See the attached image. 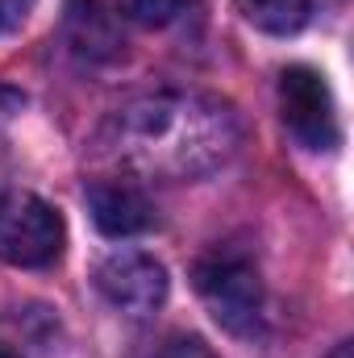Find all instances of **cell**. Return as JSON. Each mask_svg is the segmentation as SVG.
Instances as JSON below:
<instances>
[{
  "label": "cell",
  "mask_w": 354,
  "mask_h": 358,
  "mask_svg": "<svg viewBox=\"0 0 354 358\" xmlns=\"http://www.w3.org/2000/svg\"><path fill=\"white\" fill-rule=\"evenodd\" d=\"M100 146L125 171L155 179H196L221 167L238 146L229 104L200 92H155L113 113Z\"/></svg>",
  "instance_id": "obj_1"
},
{
  "label": "cell",
  "mask_w": 354,
  "mask_h": 358,
  "mask_svg": "<svg viewBox=\"0 0 354 358\" xmlns=\"http://www.w3.org/2000/svg\"><path fill=\"white\" fill-rule=\"evenodd\" d=\"M192 279H196V292L221 329L242 334V338L259 334V325H263V279H259V267L250 263V255L213 250L196 263Z\"/></svg>",
  "instance_id": "obj_2"
},
{
  "label": "cell",
  "mask_w": 354,
  "mask_h": 358,
  "mask_svg": "<svg viewBox=\"0 0 354 358\" xmlns=\"http://www.w3.org/2000/svg\"><path fill=\"white\" fill-rule=\"evenodd\" d=\"M67 246V229L63 217L29 196V192H13L0 200V259L13 267H50L59 263Z\"/></svg>",
  "instance_id": "obj_3"
},
{
  "label": "cell",
  "mask_w": 354,
  "mask_h": 358,
  "mask_svg": "<svg viewBox=\"0 0 354 358\" xmlns=\"http://www.w3.org/2000/svg\"><path fill=\"white\" fill-rule=\"evenodd\" d=\"M279 113H283L288 134L304 150H334L342 142V125H338L330 84L313 67H288L279 76Z\"/></svg>",
  "instance_id": "obj_4"
},
{
  "label": "cell",
  "mask_w": 354,
  "mask_h": 358,
  "mask_svg": "<svg viewBox=\"0 0 354 358\" xmlns=\"http://www.w3.org/2000/svg\"><path fill=\"white\" fill-rule=\"evenodd\" d=\"M96 287L100 296L125 313V317H150L167 300V271L150 255L138 250H117L96 267Z\"/></svg>",
  "instance_id": "obj_5"
},
{
  "label": "cell",
  "mask_w": 354,
  "mask_h": 358,
  "mask_svg": "<svg viewBox=\"0 0 354 358\" xmlns=\"http://www.w3.org/2000/svg\"><path fill=\"white\" fill-rule=\"evenodd\" d=\"M88 213L104 238H129V234H142V229L155 225V208L142 196V187L117 183V179L92 183L88 187Z\"/></svg>",
  "instance_id": "obj_6"
},
{
  "label": "cell",
  "mask_w": 354,
  "mask_h": 358,
  "mask_svg": "<svg viewBox=\"0 0 354 358\" xmlns=\"http://www.w3.org/2000/svg\"><path fill=\"white\" fill-rule=\"evenodd\" d=\"M67 34H71V46L88 59H104L117 50V34L108 25V13L100 8V0H71Z\"/></svg>",
  "instance_id": "obj_7"
},
{
  "label": "cell",
  "mask_w": 354,
  "mask_h": 358,
  "mask_svg": "<svg viewBox=\"0 0 354 358\" xmlns=\"http://www.w3.org/2000/svg\"><path fill=\"white\" fill-rule=\"evenodd\" d=\"M238 13L263 34H296L309 21V0H238Z\"/></svg>",
  "instance_id": "obj_8"
},
{
  "label": "cell",
  "mask_w": 354,
  "mask_h": 358,
  "mask_svg": "<svg viewBox=\"0 0 354 358\" xmlns=\"http://www.w3.org/2000/svg\"><path fill=\"white\" fill-rule=\"evenodd\" d=\"M125 13L138 21V25H171L179 13H187L196 0H121Z\"/></svg>",
  "instance_id": "obj_9"
},
{
  "label": "cell",
  "mask_w": 354,
  "mask_h": 358,
  "mask_svg": "<svg viewBox=\"0 0 354 358\" xmlns=\"http://www.w3.org/2000/svg\"><path fill=\"white\" fill-rule=\"evenodd\" d=\"M155 358H217V355H213V346H208L204 338H196V334H176V338H167V342L159 346Z\"/></svg>",
  "instance_id": "obj_10"
},
{
  "label": "cell",
  "mask_w": 354,
  "mask_h": 358,
  "mask_svg": "<svg viewBox=\"0 0 354 358\" xmlns=\"http://www.w3.org/2000/svg\"><path fill=\"white\" fill-rule=\"evenodd\" d=\"M25 17V0H0V34H8Z\"/></svg>",
  "instance_id": "obj_11"
},
{
  "label": "cell",
  "mask_w": 354,
  "mask_h": 358,
  "mask_svg": "<svg viewBox=\"0 0 354 358\" xmlns=\"http://www.w3.org/2000/svg\"><path fill=\"white\" fill-rule=\"evenodd\" d=\"M0 358H21L17 350H8V346H0Z\"/></svg>",
  "instance_id": "obj_12"
}]
</instances>
